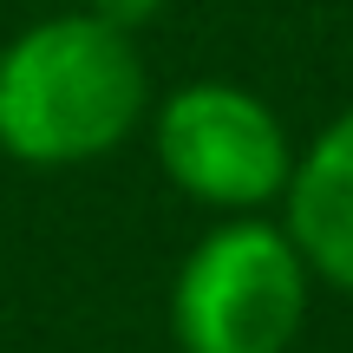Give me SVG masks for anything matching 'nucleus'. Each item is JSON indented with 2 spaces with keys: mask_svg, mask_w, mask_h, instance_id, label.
<instances>
[{
  "mask_svg": "<svg viewBox=\"0 0 353 353\" xmlns=\"http://www.w3.org/2000/svg\"><path fill=\"white\" fill-rule=\"evenodd\" d=\"M151 118L138 33L99 13H52L0 46V151L33 170H72L125 151Z\"/></svg>",
  "mask_w": 353,
  "mask_h": 353,
  "instance_id": "1",
  "label": "nucleus"
},
{
  "mask_svg": "<svg viewBox=\"0 0 353 353\" xmlns=\"http://www.w3.org/2000/svg\"><path fill=\"white\" fill-rule=\"evenodd\" d=\"M314 268L268 216H223L170 281L176 353H288L307 327Z\"/></svg>",
  "mask_w": 353,
  "mask_h": 353,
  "instance_id": "2",
  "label": "nucleus"
},
{
  "mask_svg": "<svg viewBox=\"0 0 353 353\" xmlns=\"http://www.w3.org/2000/svg\"><path fill=\"white\" fill-rule=\"evenodd\" d=\"M151 151L170 183L216 216H262L294 176L288 125L236 79H190L157 99Z\"/></svg>",
  "mask_w": 353,
  "mask_h": 353,
  "instance_id": "3",
  "label": "nucleus"
},
{
  "mask_svg": "<svg viewBox=\"0 0 353 353\" xmlns=\"http://www.w3.org/2000/svg\"><path fill=\"white\" fill-rule=\"evenodd\" d=\"M281 229L294 236L314 281L353 294V105L294 151V176L281 190Z\"/></svg>",
  "mask_w": 353,
  "mask_h": 353,
  "instance_id": "4",
  "label": "nucleus"
},
{
  "mask_svg": "<svg viewBox=\"0 0 353 353\" xmlns=\"http://www.w3.org/2000/svg\"><path fill=\"white\" fill-rule=\"evenodd\" d=\"M85 13H99V20L125 26V33H138V26H151L157 13H164V0H85Z\"/></svg>",
  "mask_w": 353,
  "mask_h": 353,
  "instance_id": "5",
  "label": "nucleus"
}]
</instances>
